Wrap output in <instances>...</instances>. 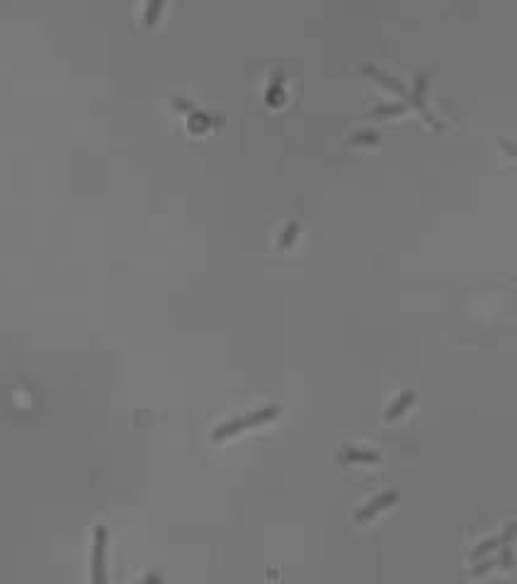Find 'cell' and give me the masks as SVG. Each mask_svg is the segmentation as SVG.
Listing matches in <instances>:
<instances>
[{
  "label": "cell",
  "instance_id": "6da1fadb",
  "mask_svg": "<svg viewBox=\"0 0 517 584\" xmlns=\"http://www.w3.org/2000/svg\"><path fill=\"white\" fill-rule=\"evenodd\" d=\"M279 414H282L279 404H270V407L257 409V412L248 414V416H238V419H231V421H224V424H219L214 429V434H211V439H214V441H226V439H231V436L241 434V431L257 429V426H262V424H270V421H275Z\"/></svg>",
  "mask_w": 517,
  "mask_h": 584
},
{
  "label": "cell",
  "instance_id": "7a4b0ae2",
  "mask_svg": "<svg viewBox=\"0 0 517 584\" xmlns=\"http://www.w3.org/2000/svg\"><path fill=\"white\" fill-rule=\"evenodd\" d=\"M396 502H399V494H396V492H381V494H377L374 499H369L359 512H355V521L357 523L372 521L374 516H379V514L389 512L391 507H396Z\"/></svg>",
  "mask_w": 517,
  "mask_h": 584
},
{
  "label": "cell",
  "instance_id": "3957f363",
  "mask_svg": "<svg viewBox=\"0 0 517 584\" xmlns=\"http://www.w3.org/2000/svg\"><path fill=\"white\" fill-rule=\"evenodd\" d=\"M105 555H107V528L98 526L92 533V579L105 582Z\"/></svg>",
  "mask_w": 517,
  "mask_h": 584
},
{
  "label": "cell",
  "instance_id": "277c9868",
  "mask_svg": "<svg viewBox=\"0 0 517 584\" xmlns=\"http://www.w3.org/2000/svg\"><path fill=\"white\" fill-rule=\"evenodd\" d=\"M415 399H418V394H415V392H410V390H408V392H403L399 399H396V402L389 404V409L384 412V419L386 421H399L401 416H403V414L408 412L410 407H413Z\"/></svg>",
  "mask_w": 517,
  "mask_h": 584
},
{
  "label": "cell",
  "instance_id": "5b68a950",
  "mask_svg": "<svg viewBox=\"0 0 517 584\" xmlns=\"http://www.w3.org/2000/svg\"><path fill=\"white\" fill-rule=\"evenodd\" d=\"M340 463H364V465H377L381 461L379 453H372V450H359V448H345L343 453H338Z\"/></svg>",
  "mask_w": 517,
  "mask_h": 584
},
{
  "label": "cell",
  "instance_id": "8992f818",
  "mask_svg": "<svg viewBox=\"0 0 517 584\" xmlns=\"http://www.w3.org/2000/svg\"><path fill=\"white\" fill-rule=\"evenodd\" d=\"M364 73H367V76H372V78H374V81H377V83H384L386 88H389V90H394V93H401V95H405L403 85H401V83H396V81H391V78L386 76V73L377 71V68H372V66H364Z\"/></svg>",
  "mask_w": 517,
  "mask_h": 584
},
{
  "label": "cell",
  "instance_id": "52a82bcc",
  "mask_svg": "<svg viewBox=\"0 0 517 584\" xmlns=\"http://www.w3.org/2000/svg\"><path fill=\"white\" fill-rule=\"evenodd\" d=\"M510 541H512V528H507L505 536H496V538H491V541H486V543H481V545H478V548H476V553H474V555H483V553H486V550L500 548L503 543L507 545V543H510Z\"/></svg>",
  "mask_w": 517,
  "mask_h": 584
},
{
  "label": "cell",
  "instance_id": "ba28073f",
  "mask_svg": "<svg viewBox=\"0 0 517 584\" xmlns=\"http://www.w3.org/2000/svg\"><path fill=\"white\" fill-rule=\"evenodd\" d=\"M160 8H163V0H149V6H146V12H144V25L146 27H154L156 22H158Z\"/></svg>",
  "mask_w": 517,
  "mask_h": 584
},
{
  "label": "cell",
  "instance_id": "9c48e42d",
  "mask_svg": "<svg viewBox=\"0 0 517 584\" xmlns=\"http://www.w3.org/2000/svg\"><path fill=\"white\" fill-rule=\"evenodd\" d=\"M297 232H299V227L292 222V224H289V227H287V232H282L279 246H282V248H289V246H292V241H294V239H297Z\"/></svg>",
  "mask_w": 517,
  "mask_h": 584
},
{
  "label": "cell",
  "instance_id": "30bf717a",
  "mask_svg": "<svg viewBox=\"0 0 517 584\" xmlns=\"http://www.w3.org/2000/svg\"><path fill=\"white\" fill-rule=\"evenodd\" d=\"M403 112V105H391V108H379L374 110V117H389V114H401Z\"/></svg>",
  "mask_w": 517,
  "mask_h": 584
},
{
  "label": "cell",
  "instance_id": "8fae6325",
  "mask_svg": "<svg viewBox=\"0 0 517 584\" xmlns=\"http://www.w3.org/2000/svg\"><path fill=\"white\" fill-rule=\"evenodd\" d=\"M357 139L355 141H377V134L374 132H364V134H355Z\"/></svg>",
  "mask_w": 517,
  "mask_h": 584
}]
</instances>
